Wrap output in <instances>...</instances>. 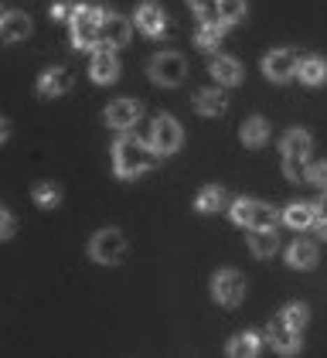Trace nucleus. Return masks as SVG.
<instances>
[{
	"mask_svg": "<svg viewBox=\"0 0 327 358\" xmlns=\"http://www.w3.org/2000/svg\"><path fill=\"white\" fill-rule=\"evenodd\" d=\"M157 150L150 147V143H143L140 137H130V134H123V137L116 140V147H112V167H116V174L123 178V181H133L140 174H147V171H154L157 167Z\"/></svg>",
	"mask_w": 327,
	"mask_h": 358,
	"instance_id": "obj_1",
	"label": "nucleus"
},
{
	"mask_svg": "<svg viewBox=\"0 0 327 358\" xmlns=\"http://www.w3.org/2000/svg\"><path fill=\"white\" fill-rule=\"evenodd\" d=\"M99 21H103V7H92V3L75 7V14H72V45L79 52L99 45Z\"/></svg>",
	"mask_w": 327,
	"mask_h": 358,
	"instance_id": "obj_2",
	"label": "nucleus"
},
{
	"mask_svg": "<svg viewBox=\"0 0 327 358\" xmlns=\"http://www.w3.org/2000/svg\"><path fill=\"white\" fill-rule=\"evenodd\" d=\"M232 222H235V225H245V229H276L279 212H276L272 205H263V201L239 198V201H232Z\"/></svg>",
	"mask_w": 327,
	"mask_h": 358,
	"instance_id": "obj_3",
	"label": "nucleus"
},
{
	"mask_svg": "<svg viewBox=\"0 0 327 358\" xmlns=\"http://www.w3.org/2000/svg\"><path fill=\"white\" fill-rule=\"evenodd\" d=\"M89 256L103 266H116L123 256H126V239L119 229H99L89 243Z\"/></svg>",
	"mask_w": 327,
	"mask_h": 358,
	"instance_id": "obj_4",
	"label": "nucleus"
},
{
	"mask_svg": "<svg viewBox=\"0 0 327 358\" xmlns=\"http://www.w3.org/2000/svg\"><path fill=\"white\" fill-rule=\"evenodd\" d=\"M188 76V62L181 52H161L150 58V79L157 85H181Z\"/></svg>",
	"mask_w": 327,
	"mask_h": 358,
	"instance_id": "obj_5",
	"label": "nucleus"
},
{
	"mask_svg": "<svg viewBox=\"0 0 327 358\" xmlns=\"http://www.w3.org/2000/svg\"><path fill=\"white\" fill-rule=\"evenodd\" d=\"M212 297H215L221 307H239L245 297L242 273H235V270H218V273L212 276Z\"/></svg>",
	"mask_w": 327,
	"mask_h": 358,
	"instance_id": "obj_6",
	"label": "nucleus"
},
{
	"mask_svg": "<svg viewBox=\"0 0 327 358\" xmlns=\"http://www.w3.org/2000/svg\"><path fill=\"white\" fill-rule=\"evenodd\" d=\"M181 140H184V134H181L177 120L161 113V116L154 120V127H150V147H154L157 154H174V150L181 147Z\"/></svg>",
	"mask_w": 327,
	"mask_h": 358,
	"instance_id": "obj_7",
	"label": "nucleus"
},
{
	"mask_svg": "<svg viewBox=\"0 0 327 358\" xmlns=\"http://www.w3.org/2000/svg\"><path fill=\"white\" fill-rule=\"evenodd\" d=\"M297 65H300L297 52L276 48V52H270V55L263 58V76H266L270 83H290V79L297 76Z\"/></svg>",
	"mask_w": 327,
	"mask_h": 358,
	"instance_id": "obj_8",
	"label": "nucleus"
},
{
	"mask_svg": "<svg viewBox=\"0 0 327 358\" xmlns=\"http://www.w3.org/2000/svg\"><path fill=\"white\" fill-rule=\"evenodd\" d=\"M89 76H92L96 83H103V85L119 79V58H116V48H112V45H103V41H99V45L92 48Z\"/></svg>",
	"mask_w": 327,
	"mask_h": 358,
	"instance_id": "obj_9",
	"label": "nucleus"
},
{
	"mask_svg": "<svg viewBox=\"0 0 327 358\" xmlns=\"http://www.w3.org/2000/svg\"><path fill=\"white\" fill-rule=\"evenodd\" d=\"M130 34H133V24H130L126 17L103 10V21H99V41H103V45L123 48V45H130Z\"/></svg>",
	"mask_w": 327,
	"mask_h": 358,
	"instance_id": "obj_10",
	"label": "nucleus"
},
{
	"mask_svg": "<svg viewBox=\"0 0 327 358\" xmlns=\"http://www.w3.org/2000/svg\"><path fill=\"white\" fill-rule=\"evenodd\" d=\"M136 120H140V103H133V99H112L106 106V123L112 127V130H130Z\"/></svg>",
	"mask_w": 327,
	"mask_h": 358,
	"instance_id": "obj_11",
	"label": "nucleus"
},
{
	"mask_svg": "<svg viewBox=\"0 0 327 358\" xmlns=\"http://www.w3.org/2000/svg\"><path fill=\"white\" fill-rule=\"evenodd\" d=\"M136 28L143 31V34H150V38H161L164 31H167V14H164L161 3H154V0L140 3V10H136Z\"/></svg>",
	"mask_w": 327,
	"mask_h": 358,
	"instance_id": "obj_12",
	"label": "nucleus"
},
{
	"mask_svg": "<svg viewBox=\"0 0 327 358\" xmlns=\"http://www.w3.org/2000/svg\"><path fill=\"white\" fill-rule=\"evenodd\" d=\"M72 89V72L68 69H48L41 79H38V96H45V99H54V96H65Z\"/></svg>",
	"mask_w": 327,
	"mask_h": 358,
	"instance_id": "obj_13",
	"label": "nucleus"
},
{
	"mask_svg": "<svg viewBox=\"0 0 327 358\" xmlns=\"http://www.w3.org/2000/svg\"><path fill=\"white\" fill-rule=\"evenodd\" d=\"M270 341L276 352H283V355H293V352H300V331L290 328L283 317H276L270 324Z\"/></svg>",
	"mask_w": 327,
	"mask_h": 358,
	"instance_id": "obj_14",
	"label": "nucleus"
},
{
	"mask_svg": "<svg viewBox=\"0 0 327 358\" xmlns=\"http://www.w3.org/2000/svg\"><path fill=\"white\" fill-rule=\"evenodd\" d=\"M27 34H31V17L27 14H21V10L3 14V21H0V41H24Z\"/></svg>",
	"mask_w": 327,
	"mask_h": 358,
	"instance_id": "obj_15",
	"label": "nucleus"
},
{
	"mask_svg": "<svg viewBox=\"0 0 327 358\" xmlns=\"http://www.w3.org/2000/svg\"><path fill=\"white\" fill-rule=\"evenodd\" d=\"M208 72L215 76V83H218V85H239V83H242V65H239L235 58H228V55L212 58Z\"/></svg>",
	"mask_w": 327,
	"mask_h": 358,
	"instance_id": "obj_16",
	"label": "nucleus"
},
{
	"mask_svg": "<svg viewBox=\"0 0 327 358\" xmlns=\"http://www.w3.org/2000/svg\"><path fill=\"white\" fill-rule=\"evenodd\" d=\"M225 106H228V99H225L221 85H218V89H201V92L194 96V110L201 113V116H221Z\"/></svg>",
	"mask_w": 327,
	"mask_h": 358,
	"instance_id": "obj_17",
	"label": "nucleus"
},
{
	"mask_svg": "<svg viewBox=\"0 0 327 358\" xmlns=\"http://www.w3.org/2000/svg\"><path fill=\"white\" fill-rule=\"evenodd\" d=\"M314 219H317V208H314L310 201H293V205H286V212H283V222H286L290 229H297V232L310 229Z\"/></svg>",
	"mask_w": 327,
	"mask_h": 358,
	"instance_id": "obj_18",
	"label": "nucleus"
},
{
	"mask_svg": "<svg viewBox=\"0 0 327 358\" xmlns=\"http://www.w3.org/2000/svg\"><path fill=\"white\" fill-rule=\"evenodd\" d=\"M276 246H279V239H276L272 229H249V252H252V256L266 259V256L276 252Z\"/></svg>",
	"mask_w": 327,
	"mask_h": 358,
	"instance_id": "obj_19",
	"label": "nucleus"
},
{
	"mask_svg": "<svg viewBox=\"0 0 327 358\" xmlns=\"http://www.w3.org/2000/svg\"><path fill=\"white\" fill-rule=\"evenodd\" d=\"M286 263H290L293 270H310V266H317V246L307 243V239H300V243H293V246L286 249Z\"/></svg>",
	"mask_w": 327,
	"mask_h": 358,
	"instance_id": "obj_20",
	"label": "nucleus"
},
{
	"mask_svg": "<svg viewBox=\"0 0 327 358\" xmlns=\"http://www.w3.org/2000/svg\"><path fill=\"white\" fill-rule=\"evenodd\" d=\"M239 137H242L245 147H263L270 140V123L263 116H249L242 123V130H239Z\"/></svg>",
	"mask_w": 327,
	"mask_h": 358,
	"instance_id": "obj_21",
	"label": "nucleus"
},
{
	"mask_svg": "<svg viewBox=\"0 0 327 358\" xmlns=\"http://www.w3.org/2000/svg\"><path fill=\"white\" fill-rule=\"evenodd\" d=\"M297 76H300V79H303L307 85H321V83L327 79V62H324V58H317V55L300 58Z\"/></svg>",
	"mask_w": 327,
	"mask_h": 358,
	"instance_id": "obj_22",
	"label": "nucleus"
},
{
	"mask_svg": "<svg viewBox=\"0 0 327 358\" xmlns=\"http://www.w3.org/2000/svg\"><path fill=\"white\" fill-rule=\"evenodd\" d=\"M225 28L228 24H221V21H201V28H198V48L201 52H215L218 45H221V38H225Z\"/></svg>",
	"mask_w": 327,
	"mask_h": 358,
	"instance_id": "obj_23",
	"label": "nucleus"
},
{
	"mask_svg": "<svg viewBox=\"0 0 327 358\" xmlns=\"http://www.w3.org/2000/svg\"><path fill=\"white\" fill-rule=\"evenodd\" d=\"M279 147H283V157H307L310 154V134L307 130H290Z\"/></svg>",
	"mask_w": 327,
	"mask_h": 358,
	"instance_id": "obj_24",
	"label": "nucleus"
},
{
	"mask_svg": "<svg viewBox=\"0 0 327 358\" xmlns=\"http://www.w3.org/2000/svg\"><path fill=\"white\" fill-rule=\"evenodd\" d=\"M256 352H259V334H252V331L232 338V345H228V355L232 358H252Z\"/></svg>",
	"mask_w": 327,
	"mask_h": 358,
	"instance_id": "obj_25",
	"label": "nucleus"
},
{
	"mask_svg": "<svg viewBox=\"0 0 327 358\" xmlns=\"http://www.w3.org/2000/svg\"><path fill=\"white\" fill-rule=\"evenodd\" d=\"M221 205H225V192H221V188H215V185H212V188H201L198 201H194V208H198V212H205V215L218 212Z\"/></svg>",
	"mask_w": 327,
	"mask_h": 358,
	"instance_id": "obj_26",
	"label": "nucleus"
},
{
	"mask_svg": "<svg viewBox=\"0 0 327 358\" xmlns=\"http://www.w3.org/2000/svg\"><path fill=\"white\" fill-rule=\"evenodd\" d=\"M245 17V0H218V21L221 24H239Z\"/></svg>",
	"mask_w": 327,
	"mask_h": 358,
	"instance_id": "obj_27",
	"label": "nucleus"
},
{
	"mask_svg": "<svg viewBox=\"0 0 327 358\" xmlns=\"http://www.w3.org/2000/svg\"><path fill=\"white\" fill-rule=\"evenodd\" d=\"M34 205L38 208H58V201H61V192L54 188V185H48V181H41V185H34Z\"/></svg>",
	"mask_w": 327,
	"mask_h": 358,
	"instance_id": "obj_28",
	"label": "nucleus"
},
{
	"mask_svg": "<svg viewBox=\"0 0 327 358\" xmlns=\"http://www.w3.org/2000/svg\"><path fill=\"white\" fill-rule=\"evenodd\" d=\"M283 174H286L290 181H307V178H310L307 157H283Z\"/></svg>",
	"mask_w": 327,
	"mask_h": 358,
	"instance_id": "obj_29",
	"label": "nucleus"
},
{
	"mask_svg": "<svg viewBox=\"0 0 327 358\" xmlns=\"http://www.w3.org/2000/svg\"><path fill=\"white\" fill-rule=\"evenodd\" d=\"M279 317H283V321H286L290 328H297V331H300V328H303V324H307V317H310V310H307L303 303H286Z\"/></svg>",
	"mask_w": 327,
	"mask_h": 358,
	"instance_id": "obj_30",
	"label": "nucleus"
},
{
	"mask_svg": "<svg viewBox=\"0 0 327 358\" xmlns=\"http://www.w3.org/2000/svg\"><path fill=\"white\" fill-rule=\"evenodd\" d=\"M188 3L201 21H218V0H188Z\"/></svg>",
	"mask_w": 327,
	"mask_h": 358,
	"instance_id": "obj_31",
	"label": "nucleus"
},
{
	"mask_svg": "<svg viewBox=\"0 0 327 358\" xmlns=\"http://www.w3.org/2000/svg\"><path fill=\"white\" fill-rule=\"evenodd\" d=\"M14 232H17V222H14V215H10L7 208H0V243H7Z\"/></svg>",
	"mask_w": 327,
	"mask_h": 358,
	"instance_id": "obj_32",
	"label": "nucleus"
},
{
	"mask_svg": "<svg viewBox=\"0 0 327 358\" xmlns=\"http://www.w3.org/2000/svg\"><path fill=\"white\" fill-rule=\"evenodd\" d=\"M310 185H317L321 192H327V161H321V164H310V178H307Z\"/></svg>",
	"mask_w": 327,
	"mask_h": 358,
	"instance_id": "obj_33",
	"label": "nucleus"
},
{
	"mask_svg": "<svg viewBox=\"0 0 327 358\" xmlns=\"http://www.w3.org/2000/svg\"><path fill=\"white\" fill-rule=\"evenodd\" d=\"M72 14H75V3H68V0H58V3L52 7L54 21H72Z\"/></svg>",
	"mask_w": 327,
	"mask_h": 358,
	"instance_id": "obj_34",
	"label": "nucleus"
},
{
	"mask_svg": "<svg viewBox=\"0 0 327 358\" xmlns=\"http://www.w3.org/2000/svg\"><path fill=\"white\" fill-rule=\"evenodd\" d=\"M314 208H317V219H314V225L321 229V236L327 239V198H324V201H317Z\"/></svg>",
	"mask_w": 327,
	"mask_h": 358,
	"instance_id": "obj_35",
	"label": "nucleus"
},
{
	"mask_svg": "<svg viewBox=\"0 0 327 358\" xmlns=\"http://www.w3.org/2000/svg\"><path fill=\"white\" fill-rule=\"evenodd\" d=\"M7 137H10V123L0 116V143H7Z\"/></svg>",
	"mask_w": 327,
	"mask_h": 358,
	"instance_id": "obj_36",
	"label": "nucleus"
},
{
	"mask_svg": "<svg viewBox=\"0 0 327 358\" xmlns=\"http://www.w3.org/2000/svg\"><path fill=\"white\" fill-rule=\"evenodd\" d=\"M0 21H3V10H0Z\"/></svg>",
	"mask_w": 327,
	"mask_h": 358,
	"instance_id": "obj_37",
	"label": "nucleus"
}]
</instances>
